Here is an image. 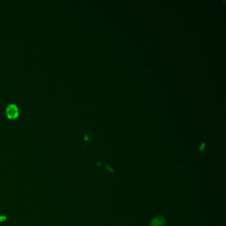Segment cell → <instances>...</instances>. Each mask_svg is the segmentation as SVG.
Returning <instances> with one entry per match:
<instances>
[{"instance_id": "1", "label": "cell", "mask_w": 226, "mask_h": 226, "mask_svg": "<svg viewBox=\"0 0 226 226\" xmlns=\"http://www.w3.org/2000/svg\"><path fill=\"white\" fill-rule=\"evenodd\" d=\"M6 114L7 117L11 119L15 118L18 115V108L15 105L10 104L6 109Z\"/></svg>"}]
</instances>
